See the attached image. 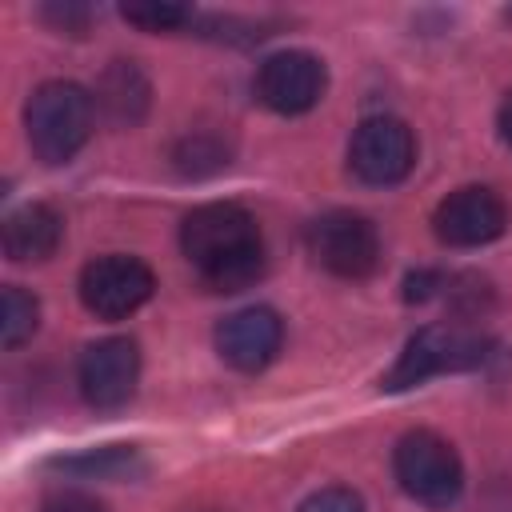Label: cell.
I'll list each match as a JSON object with an SVG mask.
<instances>
[{"mask_svg": "<svg viewBox=\"0 0 512 512\" xmlns=\"http://www.w3.org/2000/svg\"><path fill=\"white\" fill-rule=\"evenodd\" d=\"M416 164V136L396 116H368L348 140V168L356 180L388 188L400 184Z\"/></svg>", "mask_w": 512, "mask_h": 512, "instance_id": "6", "label": "cell"}, {"mask_svg": "<svg viewBox=\"0 0 512 512\" xmlns=\"http://www.w3.org/2000/svg\"><path fill=\"white\" fill-rule=\"evenodd\" d=\"M40 16L60 32H84L92 20V12L84 4H48V8H40Z\"/></svg>", "mask_w": 512, "mask_h": 512, "instance_id": "19", "label": "cell"}, {"mask_svg": "<svg viewBox=\"0 0 512 512\" xmlns=\"http://www.w3.org/2000/svg\"><path fill=\"white\" fill-rule=\"evenodd\" d=\"M96 124V100L88 88L72 80H48L28 96L24 108V128L36 160L44 164H64L72 160Z\"/></svg>", "mask_w": 512, "mask_h": 512, "instance_id": "2", "label": "cell"}, {"mask_svg": "<svg viewBox=\"0 0 512 512\" xmlns=\"http://www.w3.org/2000/svg\"><path fill=\"white\" fill-rule=\"evenodd\" d=\"M40 512H108L92 492H80V488H60L52 496H44Z\"/></svg>", "mask_w": 512, "mask_h": 512, "instance_id": "18", "label": "cell"}, {"mask_svg": "<svg viewBox=\"0 0 512 512\" xmlns=\"http://www.w3.org/2000/svg\"><path fill=\"white\" fill-rule=\"evenodd\" d=\"M308 252L332 276L364 280L380 268V232L368 216L336 208L308 224Z\"/></svg>", "mask_w": 512, "mask_h": 512, "instance_id": "5", "label": "cell"}, {"mask_svg": "<svg viewBox=\"0 0 512 512\" xmlns=\"http://www.w3.org/2000/svg\"><path fill=\"white\" fill-rule=\"evenodd\" d=\"M40 324V304L32 292H24L20 284H8L0 292V344L4 348H20Z\"/></svg>", "mask_w": 512, "mask_h": 512, "instance_id": "14", "label": "cell"}, {"mask_svg": "<svg viewBox=\"0 0 512 512\" xmlns=\"http://www.w3.org/2000/svg\"><path fill=\"white\" fill-rule=\"evenodd\" d=\"M64 240V220L48 204H24L4 220V256L16 264L48 260Z\"/></svg>", "mask_w": 512, "mask_h": 512, "instance_id": "12", "label": "cell"}, {"mask_svg": "<svg viewBox=\"0 0 512 512\" xmlns=\"http://www.w3.org/2000/svg\"><path fill=\"white\" fill-rule=\"evenodd\" d=\"M328 88V68L312 52H276L256 72V96L280 116H300L320 104Z\"/></svg>", "mask_w": 512, "mask_h": 512, "instance_id": "9", "label": "cell"}, {"mask_svg": "<svg viewBox=\"0 0 512 512\" xmlns=\"http://www.w3.org/2000/svg\"><path fill=\"white\" fill-rule=\"evenodd\" d=\"M140 380V348L128 336H104L80 352L76 384L92 408H120L132 400Z\"/></svg>", "mask_w": 512, "mask_h": 512, "instance_id": "8", "label": "cell"}, {"mask_svg": "<svg viewBox=\"0 0 512 512\" xmlns=\"http://www.w3.org/2000/svg\"><path fill=\"white\" fill-rule=\"evenodd\" d=\"M392 472H396V484L428 508H448L464 492V464H460L456 448L428 428L404 432L396 440Z\"/></svg>", "mask_w": 512, "mask_h": 512, "instance_id": "4", "label": "cell"}, {"mask_svg": "<svg viewBox=\"0 0 512 512\" xmlns=\"http://www.w3.org/2000/svg\"><path fill=\"white\" fill-rule=\"evenodd\" d=\"M180 248L216 292H240L264 272V240L240 204H200L180 224Z\"/></svg>", "mask_w": 512, "mask_h": 512, "instance_id": "1", "label": "cell"}, {"mask_svg": "<svg viewBox=\"0 0 512 512\" xmlns=\"http://www.w3.org/2000/svg\"><path fill=\"white\" fill-rule=\"evenodd\" d=\"M92 100H96V112H104L112 124H136L144 116V108H148V80H144V72L136 64L116 60L100 76Z\"/></svg>", "mask_w": 512, "mask_h": 512, "instance_id": "13", "label": "cell"}, {"mask_svg": "<svg viewBox=\"0 0 512 512\" xmlns=\"http://www.w3.org/2000/svg\"><path fill=\"white\" fill-rule=\"evenodd\" d=\"M152 288H156L152 268L144 260L120 256V252L96 256L80 272V300L100 320H124V316H132L140 304H148Z\"/></svg>", "mask_w": 512, "mask_h": 512, "instance_id": "7", "label": "cell"}, {"mask_svg": "<svg viewBox=\"0 0 512 512\" xmlns=\"http://www.w3.org/2000/svg\"><path fill=\"white\" fill-rule=\"evenodd\" d=\"M496 124H500V140L512 148V92L504 96V104H500V116H496Z\"/></svg>", "mask_w": 512, "mask_h": 512, "instance_id": "20", "label": "cell"}, {"mask_svg": "<svg viewBox=\"0 0 512 512\" xmlns=\"http://www.w3.org/2000/svg\"><path fill=\"white\" fill-rule=\"evenodd\" d=\"M284 340V324L272 308H240L220 320L216 328V352L236 372H260L276 360Z\"/></svg>", "mask_w": 512, "mask_h": 512, "instance_id": "11", "label": "cell"}, {"mask_svg": "<svg viewBox=\"0 0 512 512\" xmlns=\"http://www.w3.org/2000/svg\"><path fill=\"white\" fill-rule=\"evenodd\" d=\"M504 224H508L504 200L492 188H480V184L448 192L432 212L436 240L448 244V248H480V244L496 240L504 232Z\"/></svg>", "mask_w": 512, "mask_h": 512, "instance_id": "10", "label": "cell"}, {"mask_svg": "<svg viewBox=\"0 0 512 512\" xmlns=\"http://www.w3.org/2000/svg\"><path fill=\"white\" fill-rule=\"evenodd\" d=\"M296 512H364V500H360V492L332 484V488L312 492V496H308V500H304Z\"/></svg>", "mask_w": 512, "mask_h": 512, "instance_id": "17", "label": "cell"}, {"mask_svg": "<svg viewBox=\"0 0 512 512\" xmlns=\"http://www.w3.org/2000/svg\"><path fill=\"white\" fill-rule=\"evenodd\" d=\"M120 16L136 28H144V32H172V28L192 20V12L180 8V4H124Z\"/></svg>", "mask_w": 512, "mask_h": 512, "instance_id": "16", "label": "cell"}, {"mask_svg": "<svg viewBox=\"0 0 512 512\" xmlns=\"http://www.w3.org/2000/svg\"><path fill=\"white\" fill-rule=\"evenodd\" d=\"M56 468L64 472H80V476H96V480H124L132 472L144 468V460L136 456V448H124V444H112V448H100V452H84V456H68V460H56Z\"/></svg>", "mask_w": 512, "mask_h": 512, "instance_id": "15", "label": "cell"}, {"mask_svg": "<svg viewBox=\"0 0 512 512\" xmlns=\"http://www.w3.org/2000/svg\"><path fill=\"white\" fill-rule=\"evenodd\" d=\"M488 352H492V340L484 332L468 328L464 320H456V324H428V328H420L404 344L400 360L384 376V392H404V388L424 384L428 376L480 368L488 360Z\"/></svg>", "mask_w": 512, "mask_h": 512, "instance_id": "3", "label": "cell"}]
</instances>
